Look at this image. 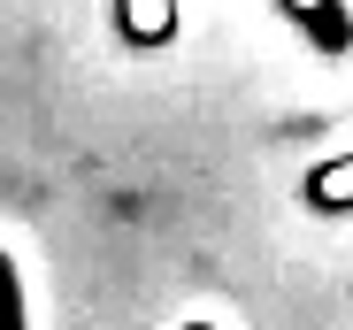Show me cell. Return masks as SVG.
Instances as JSON below:
<instances>
[{
  "label": "cell",
  "instance_id": "cell-1",
  "mask_svg": "<svg viewBox=\"0 0 353 330\" xmlns=\"http://www.w3.org/2000/svg\"><path fill=\"white\" fill-rule=\"evenodd\" d=\"M0 330H31V307H23V285H16L8 254H0Z\"/></svg>",
  "mask_w": 353,
  "mask_h": 330
}]
</instances>
